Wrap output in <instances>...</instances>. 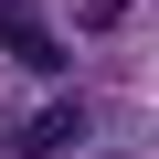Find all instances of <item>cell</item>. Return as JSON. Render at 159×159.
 I'll return each instance as SVG.
<instances>
[{"label":"cell","mask_w":159,"mask_h":159,"mask_svg":"<svg viewBox=\"0 0 159 159\" xmlns=\"http://www.w3.org/2000/svg\"><path fill=\"white\" fill-rule=\"evenodd\" d=\"M74 138H85V106H74V96H43L11 138H0V159H64Z\"/></svg>","instance_id":"cell-1"},{"label":"cell","mask_w":159,"mask_h":159,"mask_svg":"<svg viewBox=\"0 0 159 159\" xmlns=\"http://www.w3.org/2000/svg\"><path fill=\"white\" fill-rule=\"evenodd\" d=\"M0 53H11L21 74H53V64H64V32L32 11V0H0Z\"/></svg>","instance_id":"cell-2"}]
</instances>
